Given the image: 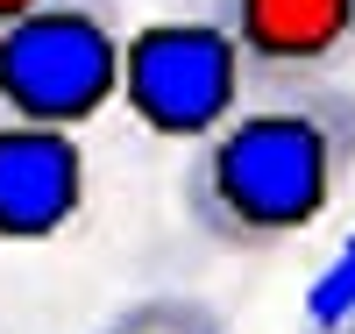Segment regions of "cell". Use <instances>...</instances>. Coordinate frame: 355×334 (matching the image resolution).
Here are the masks:
<instances>
[{
  "label": "cell",
  "mask_w": 355,
  "mask_h": 334,
  "mask_svg": "<svg viewBox=\"0 0 355 334\" xmlns=\"http://www.w3.org/2000/svg\"><path fill=\"white\" fill-rule=\"evenodd\" d=\"M85 206V149L71 128L0 121V242H50Z\"/></svg>",
  "instance_id": "4"
},
{
  "label": "cell",
  "mask_w": 355,
  "mask_h": 334,
  "mask_svg": "<svg viewBox=\"0 0 355 334\" xmlns=\"http://www.w3.org/2000/svg\"><path fill=\"white\" fill-rule=\"evenodd\" d=\"M220 28L249 72L313 78L355 50V0H220Z\"/></svg>",
  "instance_id": "5"
},
{
  "label": "cell",
  "mask_w": 355,
  "mask_h": 334,
  "mask_svg": "<svg viewBox=\"0 0 355 334\" xmlns=\"http://www.w3.org/2000/svg\"><path fill=\"white\" fill-rule=\"evenodd\" d=\"M107 334H227L199 299H135L121 320H107Z\"/></svg>",
  "instance_id": "7"
},
{
  "label": "cell",
  "mask_w": 355,
  "mask_h": 334,
  "mask_svg": "<svg viewBox=\"0 0 355 334\" xmlns=\"http://www.w3.org/2000/svg\"><path fill=\"white\" fill-rule=\"evenodd\" d=\"M28 8H43V0H0V28H8V22H21Z\"/></svg>",
  "instance_id": "8"
},
{
  "label": "cell",
  "mask_w": 355,
  "mask_h": 334,
  "mask_svg": "<svg viewBox=\"0 0 355 334\" xmlns=\"http://www.w3.org/2000/svg\"><path fill=\"white\" fill-rule=\"evenodd\" d=\"M121 100V36L93 0H43L0 28V107L8 121L85 128Z\"/></svg>",
  "instance_id": "2"
},
{
  "label": "cell",
  "mask_w": 355,
  "mask_h": 334,
  "mask_svg": "<svg viewBox=\"0 0 355 334\" xmlns=\"http://www.w3.org/2000/svg\"><path fill=\"white\" fill-rule=\"evenodd\" d=\"M242 50L220 22H150L121 43V100L150 135L199 142L242 100Z\"/></svg>",
  "instance_id": "3"
},
{
  "label": "cell",
  "mask_w": 355,
  "mask_h": 334,
  "mask_svg": "<svg viewBox=\"0 0 355 334\" xmlns=\"http://www.w3.org/2000/svg\"><path fill=\"white\" fill-rule=\"evenodd\" d=\"M355 164L348 100H277L227 114L185 178L192 221L227 249H277L334 206Z\"/></svg>",
  "instance_id": "1"
},
{
  "label": "cell",
  "mask_w": 355,
  "mask_h": 334,
  "mask_svg": "<svg viewBox=\"0 0 355 334\" xmlns=\"http://www.w3.org/2000/svg\"><path fill=\"white\" fill-rule=\"evenodd\" d=\"M306 320H313V334H341L355 320V235L320 263V278L306 285Z\"/></svg>",
  "instance_id": "6"
}]
</instances>
